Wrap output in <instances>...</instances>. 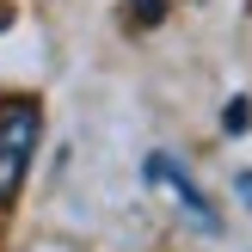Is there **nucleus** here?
<instances>
[{
	"instance_id": "f257e3e1",
	"label": "nucleus",
	"mask_w": 252,
	"mask_h": 252,
	"mask_svg": "<svg viewBox=\"0 0 252 252\" xmlns=\"http://www.w3.org/2000/svg\"><path fill=\"white\" fill-rule=\"evenodd\" d=\"M37 135H43L37 98H6V105H0V209L19 203L25 172H31V160H37Z\"/></svg>"
},
{
	"instance_id": "f03ea898",
	"label": "nucleus",
	"mask_w": 252,
	"mask_h": 252,
	"mask_svg": "<svg viewBox=\"0 0 252 252\" xmlns=\"http://www.w3.org/2000/svg\"><path fill=\"white\" fill-rule=\"evenodd\" d=\"M148 179H154V185H166V191H172V203H179L185 216L197 221V228H216V209H209V203H203V191H197V185L179 172V160L154 154V160H148Z\"/></svg>"
},
{
	"instance_id": "7ed1b4c3",
	"label": "nucleus",
	"mask_w": 252,
	"mask_h": 252,
	"mask_svg": "<svg viewBox=\"0 0 252 252\" xmlns=\"http://www.w3.org/2000/svg\"><path fill=\"white\" fill-rule=\"evenodd\" d=\"M160 19H166V0H129V25L148 31V25H160Z\"/></svg>"
},
{
	"instance_id": "20e7f679",
	"label": "nucleus",
	"mask_w": 252,
	"mask_h": 252,
	"mask_svg": "<svg viewBox=\"0 0 252 252\" xmlns=\"http://www.w3.org/2000/svg\"><path fill=\"white\" fill-rule=\"evenodd\" d=\"M221 123H228V129H246V105H240V98H234V105L221 111Z\"/></svg>"
},
{
	"instance_id": "39448f33",
	"label": "nucleus",
	"mask_w": 252,
	"mask_h": 252,
	"mask_svg": "<svg viewBox=\"0 0 252 252\" xmlns=\"http://www.w3.org/2000/svg\"><path fill=\"white\" fill-rule=\"evenodd\" d=\"M240 197H246V209H252V172H246V179H240Z\"/></svg>"
},
{
	"instance_id": "423d86ee",
	"label": "nucleus",
	"mask_w": 252,
	"mask_h": 252,
	"mask_svg": "<svg viewBox=\"0 0 252 252\" xmlns=\"http://www.w3.org/2000/svg\"><path fill=\"white\" fill-rule=\"evenodd\" d=\"M6 25H12V6H6V0H0V31H6Z\"/></svg>"
}]
</instances>
